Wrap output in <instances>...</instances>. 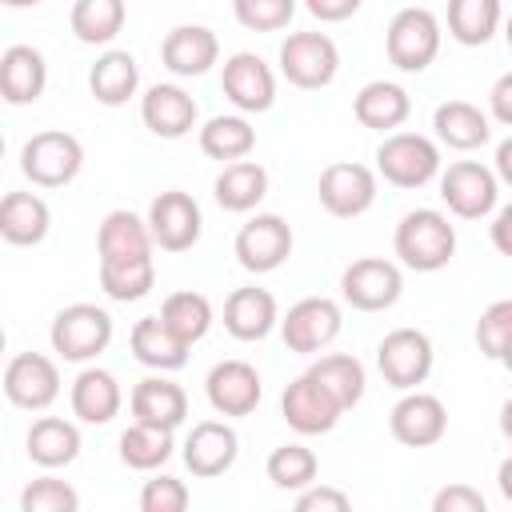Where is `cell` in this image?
Returning <instances> with one entry per match:
<instances>
[{
  "label": "cell",
  "mask_w": 512,
  "mask_h": 512,
  "mask_svg": "<svg viewBox=\"0 0 512 512\" xmlns=\"http://www.w3.org/2000/svg\"><path fill=\"white\" fill-rule=\"evenodd\" d=\"M296 512H348V496L336 488H312L296 500Z\"/></svg>",
  "instance_id": "cell-47"
},
{
  "label": "cell",
  "mask_w": 512,
  "mask_h": 512,
  "mask_svg": "<svg viewBox=\"0 0 512 512\" xmlns=\"http://www.w3.org/2000/svg\"><path fill=\"white\" fill-rule=\"evenodd\" d=\"M140 112H144V124H148L156 136H164V140H176V136H184V132L196 124V104H192V96H188L184 88H176V84H156V88H148Z\"/></svg>",
  "instance_id": "cell-22"
},
{
  "label": "cell",
  "mask_w": 512,
  "mask_h": 512,
  "mask_svg": "<svg viewBox=\"0 0 512 512\" xmlns=\"http://www.w3.org/2000/svg\"><path fill=\"white\" fill-rule=\"evenodd\" d=\"M500 24V0H448V32L460 44H484Z\"/></svg>",
  "instance_id": "cell-38"
},
{
  "label": "cell",
  "mask_w": 512,
  "mask_h": 512,
  "mask_svg": "<svg viewBox=\"0 0 512 512\" xmlns=\"http://www.w3.org/2000/svg\"><path fill=\"white\" fill-rule=\"evenodd\" d=\"M476 344L488 360L512 368V300H496L476 320Z\"/></svg>",
  "instance_id": "cell-41"
},
{
  "label": "cell",
  "mask_w": 512,
  "mask_h": 512,
  "mask_svg": "<svg viewBox=\"0 0 512 512\" xmlns=\"http://www.w3.org/2000/svg\"><path fill=\"white\" fill-rule=\"evenodd\" d=\"M84 164V148L72 132H36L24 152H20V168L32 184H44V188H56V184H68Z\"/></svg>",
  "instance_id": "cell-2"
},
{
  "label": "cell",
  "mask_w": 512,
  "mask_h": 512,
  "mask_svg": "<svg viewBox=\"0 0 512 512\" xmlns=\"http://www.w3.org/2000/svg\"><path fill=\"white\" fill-rule=\"evenodd\" d=\"M112 340V316L96 304H68L52 320V348L64 360H88Z\"/></svg>",
  "instance_id": "cell-4"
},
{
  "label": "cell",
  "mask_w": 512,
  "mask_h": 512,
  "mask_svg": "<svg viewBox=\"0 0 512 512\" xmlns=\"http://www.w3.org/2000/svg\"><path fill=\"white\" fill-rule=\"evenodd\" d=\"M436 136H440L448 148L468 152V148H476V144L488 140V120H484V112H480L476 104H468V100H448V104L436 108Z\"/></svg>",
  "instance_id": "cell-34"
},
{
  "label": "cell",
  "mask_w": 512,
  "mask_h": 512,
  "mask_svg": "<svg viewBox=\"0 0 512 512\" xmlns=\"http://www.w3.org/2000/svg\"><path fill=\"white\" fill-rule=\"evenodd\" d=\"M136 80H140V68H136V60L128 56V52H104L96 64H92V72H88V88H92V96L100 100V104H108V108H116V104H124L132 92H136Z\"/></svg>",
  "instance_id": "cell-31"
},
{
  "label": "cell",
  "mask_w": 512,
  "mask_h": 512,
  "mask_svg": "<svg viewBox=\"0 0 512 512\" xmlns=\"http://www.w3.org/2000/svg\"><path fill=\"white\" fill-rule=\"evenodd\" d=\"M308 372H312L344 408H352V404L364 396V368H360V360H352V356H344V352L320 356Z\"/></svg>",
  "instance_id": "cell-40"
},
{
  "label": "cell",
  "mask_w": 512,
  "mask_h": 512,
  "mask_svg": "<svg viewBox=\"0 0 512 512\" xmlns=\"http://www.w3.org/2000/svg\"><path fill=\"white\" fill-rule=\"evenodd\" d=\"M352 112H356V120H360L364 128H376V132L396 128V124H404V116H408V92H404L400 84L372 80V84H364V88L356 92Z\"/></svg>",
  "instance_id": "cell-27"
},
{
  "label": "cell",
  "mask_w": 512,
  "mask_h": 512,
  "mask_svg": "<svg viewBox=\"0 0 512 512\" xmlns=\"http://www.w3.org/2000/svg\"><path fill=\"white\" fill-rule=\"evenodd\" d=\"M80 452V432L68 424V420H56V416H44L28 428V456L44 468H60V464H72Z\"/></svg>",
  "instance_id": "cell-32"
},
{
  "label": "cell",
  "mask_w": 512,
  "mask_h": 512,
  "mask_svg": "<svg viewBox=\"0 0 512 512\" xmlns=\"http://www.w3.org/2000/svg\"><path fill=\"white\" fill-rule=\"evenodd\" d=\"M140 508L144 512H184L188 508V488L176 476H156V480L144 484Z\"/></svg>",
  "instance_id": "cell-45"
},
{
  "label": "cell",
  "mask_w": 512,
  "mask_h": 512,
  "mask_svg": "<svg viewBox=\"0 0 512 512\" xmlns=\"http://www.w3.org/2000/svg\"><path fill=\"white\" fill-rule=\"evenodd\" d=\"M492 244H496L504 256H512V204L500 208V216H496V224H492Z\"/></svg>",
  "instance_id": "cell-50"
},
{
  "label": "cell",
  "mask_w": 512,
  "mask_h": 512,
  "mask_svg": "<svg viewBox=\"0 0 512 512\" xmlns=\"http://www.w3.org/2000/svg\"><path fill=\"white\" fill-rule=\"evenodd\" d=\"M452 252H456V232H452V224L440 212L416 208V212H408L400 220V228H396V256L408 268L436 272V268H444L452 260Z\"/></svg>",
  "instance_id": "cell-1"
},
{
  "label": "cell",
  "mask_w": 512,
  "mask_h": 512,
  "mask_svg": "<svg viewBox=\"0 0 512 512\" xmlns=\"http://www.w3.org/2000/svg\"><path fill=\"white\" fill-rule=\"evenodd\" d=\"M44 56L28 44H12L4 56H0V92L8 104H32L40 92H44Z\"/></svg>",
  "instance_id": "cell-21"
},
{
  "label": "cell",
  "mask_w": 512,
  "mask_h": 512,
  "mask_svg": "<svg viewBox=\"0 0 512 512\" xmlns=\"http://www.w3.org/2000/svg\"><path fill=\"white\" fill-rule=\"evenodd\" d=\"M80 508V496L64 484V480H32L20 496V512H76Z\"/></svg>",
  "instance_id": "cell-43"
},
{
  "label": "cell",
  "mask_w": 512,
  "mask_h": 512,
  "mask_svg": "<svg viewBox=\"0 0 512 512\" xmlns=\"http://www.w3.org/2000/svg\"><path fill=\"white\" fill-rule=\"evenodd\" d=\"M432 512H484V496L468 484H452V488L436 492Z\"/></svg>",
  "instance_id": "cell-46"
},
{
  "label": "cell",
  "mask_w": 512,
  "mask_h": 512,
  "mask_svg": "<svg viewBox=\"0 0 512 512\" xmlns=\"http://www.w3.org/2000/svg\"><path fill=\"white\" fill-rule=\"evenodd\" d=\"M188 348H192V344H184L160 316H144V320H136V328H132V352H136V360L148 364V368H160V372L184 368Z\"/></svg>",
  "instance_id": "cell-25"
},
{
  "label": "cell",
  "mask_w": 512,
  "mask_h": 512,
  "mask_svg": "<svg viewBox=\"0 0 512 512\" xmlns=\"http://www.w3.org/2000/svg\"><path fill=\"white\" fill-rule=\"evenodd\" d=\"M392 436L404 444V448H428L444 436L448 428V412L440 404V396L432 392H408L396 408H392Z\"/></svg>",
  "instance_id": "cell-16"
},
{
  "label": "cell",
  "mask_w": 512,
  "mask_h": 512,
  "mask_svg": "<svg viewBox=\"0 0 512 512\" xmlns=\"http://www.w3.org/2000/svg\"><path fill=\"white\" fill-rule=\"evenodd\" d=\"M132 416L144 424H160V428H176L188 416V396L180 384L148 376L132 388Z\"/></svg>",
  "instance_id": "cell-24"
},
{
  "label": "cell",
  "mask_w": 512,
  "mask_h": 512,
  "mask_svg": "<svg viewBox=\"0 0 512 512\" xmlns=\"http://www.w3.org/2000/svg\"><path fill=\"white\" fill-rule=\"evenodd\" d=\"M148 228H152V240L164 248V252H184L200 240V208L188 192H160L152 200V212H148Z\"/></svg>",
  "instance_id": "cell-11"
},
{
  "label": "cell",
  "mask_w": 512,
  "mask_h": 512,
  "mask_svg": "<svg viewBox=\"0 0 512 512\" xmlns=\"http://www.w3.org/2000/svg\"><path fill=\"white\" fill-rule=\"evenodd\" d=\"M336 44L324 32H292L280 44V68L296 88H324L336 76Z\"/></svg>",
  "instance_id": "cell-6"
},
{
  "label": "cell",
  "mask_w": 512,
  "mask_h": 512,
  "mask_svg": "<svg viewBox=\"0 0 512 512\" xmlns=\"http://www.w3.org/2000/svg\"><path fill=\"white\" fill-rule=\"evenodd\" d=\"M496 480H500V492H504V496L512 500V456H508V460L500 464V472H496Z\"/></svg>",
  "instance_id": "cell-52"
},
{
  "label": "cell",
  "mask_w": 512,
  "mask_h": 512,
  "mask_svg": "<svg viewBox=\"0 0 512 512\" xmlns=\"http://www.w3.org/2000/svg\"><path fill=\"white\" fill-rule=\"evenodd\" d=\"M252 144H256V132L244 116H212L200 128V148L212 160H240L252 152Z\"/></svg>",
  "instance_id": "cell-35"
},
{
  "label": "cell",
  "mask_w": 512,
  "mask_h": 512,
  "mask_svg": "<svg viewBox=\"0 0 512 512\" xmlns=\"http://www.w3.org/2000/svg\"><path fill=\"white\" fill-rule=\"evenodd\" d=\"M500 432H504V436L512 440V400H508V404L500 408Z\"/></svg>",
  "instance_id": "cell-53"
},
{
  "label": "cell",
  "mask_w": 512,
  "mask_h": 512,
  "mask_svg": "<svg viewBox=\"0 0 512 512\" xmlns=\"http://www.w3.org/2000/svg\"><path fill=\"white\" fill-rule=\"evenodd\" d=\"M440 196L448 200V208L456 216L476 220V216L492 212V204H496V176L476 160H456V164H448V172L440 180Z\"/></svg>",
  "instance_id": "cell-12"
},
{
  "label": "cell",
  "mask_w": 512,
  "mask_h": 512,
  "mask_svg": "<svg viewBox=\"0 0 512 512\" xmlns=\"http://www.w3.org/2000/svg\"><path fill=\"white\" fill-rule=\"evenodd\" d=\"M292 252V228L280 216H256L236 232V256L248 272H272Z\"/></svg>",
  "instance_id": "cell-13"
},
{
  "label": "cell",
  "mask_w": 512,
  "mask_h": 512,
  "mask_svg": "<svg viewBox=\"0 0 512 512\" xmlns=\"http://www.w3.org/2000/svg\"><path fill=\"white\" fill-rule=\"evenodd\" d=\"M404 280H400V268L380 260V256H364V260H352L340 276V292L352 308L360 312H380L388 304H396Z\"/></svg>",
  "instance_id": "cell-7"
},
{
  "label": "cell",
  "mask_w": 512,
  "mask_h": 512,
  "mask_svg": "<svg viewBox=\"0 0 512 512\" xmlns=\"http://www.w3.org/2000/svg\"><path fill=\"white\" fill-rule=\"evenodd\" d=\"M280 412H284V420H288L296 432L316 436V432H328V428L340 420L344 404H340V400H336L312 372H304V376H296V380L284 388V396H280Z\"/></svg>",
  "instance_id": "cell-8"
},
{
  "label": "cell",
  "mask_w": 512,
  "mask_h": 512,
  "mask_svg": "<svg viewBox=\"0 0 512 512\" xmlns=\"http://www.w3.org/2000/svg\"><path fill=\"white\" fill-rule=\"evenodd\" d=\"M276 324V300L264 288H236L224 304V328L236 340H264Z\"/></svg>",
  "instance_id": "cell-23"
},
{
  "label": "cell",
  "mask_w": 512,
  "mask_h": 512,
  "mask_svg": "<svg viewBox=\"0 0 512 512\" xmlns=\"http://www.w3.org/2000/svg\"><path fill=\"white\" fill-rule=\"evenodd\" d=\"M124 24V0H76L72 32L84 44H108Z\"/></svg>",
  "instance_id": "cell-37"
},
{
  "label": "cell",
  "mask_w": 512,
  "mask_h": 512,
  "mask_svg": "<svg viewBox=\"0 0 512 512\" xmlns=\"http://www.w3.org/2000/svg\"><path fill=\"white\" fill-rule=\"evenodd\" d=\"M496 172H500V176L512 184V136H508V140L496 148Z\"/></svg>",
  "instance_id": "cell-51"
},
{
  "label": "cell",
  "mask_w": 512,
  "mask_h": 512,
  "mask_svg": "<svg viewBox=\"0 0 512 512\" xmlns=\"http://www.w3.org/2000/svg\"><path fill=\"white\" fill-rule=\"evenodd\" d=\"M236 8V20L252 32H276L292 20L296 12V0H232Z\"/></svg>",
  "instance_id": "cell-44"
},
{
  "label": "cell",
  "mask_w": 512,
  "mask_h": 512,
  "mask_svg": "<svg viewBox=\"0 0 512 512\" xmlns=\"http://www.w3.org/2000/svg\"><path fill=\"white\" fill-rule=\"evenodd\" d=\"M4 392L12 404L20 408H48L60 392V376H56V364L40 352H20L8 360L4 368Z\"/></svg>",
  "instance_id": "cell-14"
},
{
  "label": "cell",
  "mask_w": 512,
  "mask_h": 512,
  "mask_svg": "<svg viewBox=\"0 0 512 512\" xmlns=\"http://www.w3.org/2000/svg\"><path fill=\"white\" fill-rule=\"evenodd\" d=\"M508 48H512V16H508Z\"/></svg>",
  "instance_id": "cell-55"
},
{
  "label": "cell",
  "mask_w": 512,
  "mask_h": 512,
  "mask_svg": "<svg viewBox=\"0 0 512 512\" xmlns=\"http://www.w3.org/2000/svg\"><path fill=\"white\" fill-rule=\"evenodd\" d=\"M172 456V428L160 424H144L136 420L124 436H120V460L128 468H156Z\"/></svg>",
  "instance_id": "cell-36"
},
{
  "label": "cell",
  "mask_w": 512,
  "mask_h": 512,
  "mask_svg": "<svg viewBox=\"0 0 512 512\" xmlns=\"http://www.w3.org/2000/svg\"><path fill=\"white\" fill-rule=\"evenodd\" d=\"M440 52V24L428 8H404L388 24V60L404 72H420Z\"/></svg>",
  "instance_id": "cell-3"
},
{
  "label": "cell",
  "mask_w": 512,
  "mask_h": 512,
  "mask_svg": "<svg viewBox=\"0 0 512 512\" xmlns=\"http://www.w3.org/2000/svg\"><path fill=\"white\" fill-rule=\"evenodd\" d=\"M228 100L244 112H264L272 108V96H276V80L268 72V64L256 56V52H236L232 60H224V76H220Z\"/></svg>",
  "instance_id": "cell-17"
},
{
  "label": "cell",
  "mask_w": 512,
  "mask_h": 512,
  "mask_svg": "<svg viewBox=\"0 0 512 512\" xmlns=\"http://www.w3.org/2000/svg\"><path fill=\"white\" fill-rule=\"evenodd\" d=\"M236 460V432L220 420H204L188 432L184 440V464L192 468V476H220L228 472Z\"/></svg>",
  "instance_id": "cell-19"
},
{
  "label": "cell",
  "mask_w": 512,
  "mask_h": 512,
  "mask_svg": "<svg viewBox=\"0 0 512 512\" xmlns=\"http://www.w3.org/2000/svg\"><path fill=\"white\" fill-rule=\"evenodd\" d=\"M316 476V456L304 444H280L268 456V480L276 488H304Z\"/></svg>",
  "instance_id": "cell-42"
},
{
  "label": "cell",
  "mask_w": 512,
  "mask_h": 512,
  "mask_svg": "<svg viewBox=\"0 0 512 512\" xmlns=\"http://www.w3.org/2000/svg\"><path fill=\"white\" fill-rule=\"evenodd\" d=\"M156 280V268H152V252H140V256H104L100 260V288L112 296V300H140Z\"/></svg>",
  "instance_id": "cell-30"
},
{
  "label": "cell",
  "mask_w": 512,
  "mask_h": 512,
  "mask_svg": "<svg viewBox=\"0 0 512 512\" xmlns=\"http://www.w3.org/2000/svg\"><path fill=\"white\" fill-rule=\"evenodd\" d=\"M316 192L332 216H360L376 200V176H372V168H364L356 160H336L320 172Z\"/></svg>",
  "instance_id": "cell-10"
},
{
  "label": "cell",
  "mask_w": 512,
  "mask_h": 512,
  "mask_svg": "<svg viewBox=\"0 0 512 512\" xmlns=\"http://www.w3.org/2000/svg\"><path fill=\"white\" fill-rule=\"evenodd\" d=\"M96 248H100V260L104 256H140V252H152V228L136 216V212H108L100 232H96Z\"/></svg>",
  "instance_id": "cell-33"
},
{
  "label": "cell",
  "mask_w": 512,
  "mask_h": 512,
  "mask_svg": "<svg viewBox=\"0 0 512 512\" xmlns=\"http://www.w3.org/2000/svg\"><path fill=\"white\" fill-rule=\"evenodd\" d=\"M336 332H340V308L328 296H308V300L292 304L284 316V344L292 352H316V348L332 344Z\"/></svg>",
  "instance_id": "cell-15"
},
{
  "label": "cell",
  "mask_w": 512,
  "mask_h": 512,
  "mask_svg": "<svg viewBox=\"0 0 512 512\" xmlns=\"http://www.w3.org/2000/svg\"><path fill=\"white\" fill-rule=\"evenodd\" d=\"M72 412L88 424H108L120 412V388H116L112 372H104V368L80 372L72 384Z\"/></svg>",
  "instance_id": "cell-28"
},
{
  "label": "cell",
  "mask_w": 512,
  "mask_h": 512,
  "mask_svg": "<svg viewBox=\"0 0 512 512\" xmlns=\"http://www.w3.org/2000/svg\"><path fill=\"white\" fill-rule=\"evenodd\" d=\"M376 364H380V372L392 388H416L432 372V344L416 328H396L380 340Z\"/></svg>",
  "instance_id": "cell-9"
},
{
  "label": "cell",
  "mask_w": 512,
  "mask_h": 512,
  "mask_svg": "<svg viewBox=\"0 0 512 512\" xmlns=\"http://www.w3.org/2000/svg\"><path fill=\"white\" fill-rule=\"evenodd\" d=\"M160 320H164L184 344H196V340L208 332V324H212V304H208V296H200V292H172V296L164 300V308H160Z\"/></svg>",
  "instance_id": "cell-39"
},
{
  "label": "cell",
  "mask_w": 512,
  "mask_h": 512,
  "mask_svg": "<svg viewBox=\"0 0 512 512\" xmlns=\"http://www.w3.org/2000/svg\"><path fill=\"white\" fill-rule=\"evenodd\" d=\"M208 400L220 416H248L260 404V376L248 360H224L208 372Z\"/></svg>",
  "instance_id": "cell-18"
},
{
  "label": "cell",
  "mask_w": 512,
  "mask_h": 512,
  "mask_svg": "<svg viewBox=\"0 0 512 512\" xmlns=\"http://www.w3.org/2000/svg\"><path fill=\"white\" fill-rule=\"evenodd\" d=\"M360 8V0H308V12L316 20H348Z\"/></svg>",
  "instance_id": "cell-48"
},
{
  "label": "cell",
  "mask_w": 512,
  "mask_h": 512,
  "mask_svg": "<svg viewBox=\"0 0 512 512\" xmlns=\"http://www.w3.org/2000/svg\"><path fill=\"white\" fill-rule=\"evenodd\" d=\"M268 192V172L256 160H232L220 176H216V200L228 212H248L264 200Z\"/></svg>",
  "instance_id": "cell-29"
},
{
  "label": "cell",
  "mask_w": 512,
  "mask_h": 512,
  "mask_svg": "<svg viewBox=\"0 0 512 512\" xmlns=\"http://www.w3.org/2000/svg\"><path fill=\"white\" fill-rule=\"evenodd\" d=\"M164 64L176 72V76H200V72H208L212 64H216V52H220V44H216V36L208 32V28H200V24H184V28H172L168 36H164Z\"/></svg>",
  "instance_id": "cell-20"
},
{
  "label": "cell",
  "mask_w": 512,
  "mask_h": 512,
  "mask_svg": "<svg viewBox=\"0 0 512 512\" xmlns=\"http://www.w3.org/2000/svg\"><path fill=\"white\" fill-rule=\"evenodd\" d=\"M376 164L384 172V180H392L396 188H420L436 176L440 168V152L428 136H416V132H396L380 144L376 152Z\"/></svg>",
  "instance_id": "cell-5"
},
{
  "label": "cell",
  "mask_w": 512,
  "mask_h": 512,
  "mask_svg": "<svg viewBox=\"0 0 512 512\" xmlns=\"http://www.w3.org/2000/svg\"><path fill=\"white\" fill-rule=\"evenodd\" d=\"M48 232V204L32 192H8L0 200V236L8 244H40Z\"/></svg>",
  "instance_id": "cell-26"
},
{
  "label": "cell",
  "mask_w": 512,
  "mask_h": 512,
  "mask_svg": "<svg viewBox=\"0 0 512 512\" xmlns=\"http://www.w3.org/2000/svg\"><path fill=\"white\" fill-rule=\"evenodd\" d=\"M492 112H496L500 124H512V72H504L492 84Z\"/></svg>",
  "instance_id": "cell-49"
},
{
  "label": "cell",
  "mask_w": 512,
  "mask_h": 512,
  "mask_svg": "<svg viewBox=\"0 0 512 512\" xmlns=\"http://www.w3.org/2000/svg\"><path fill=\"white\" fill-rule=\"evenodd\" d=\"M4 4H12V8H24V4H40V0H4Z\"/></svg>",
  "instance_id": "cell-54"
}]
</instances>
